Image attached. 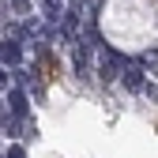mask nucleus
<instances>
[{"label":"nucleus","mask_w":158,"mask_h":158,"mask_svg":"<svg viewBox=\"0 0 158 158\" xmlns=\"http://www.w3.org/2000/svg\"><path fill=\"white\" fill-rule=\"evenodd\" d=\"M102 30L117 49H143L154 34V19L143 0H109L102 11Z\"/></svg>","instance_id":"nucleus-1"},{"label":"nucleus","mask_w":158,"mask_h":158,"mask_svg":"<svg viewBox=\"0 0 158 158\" xmlns=\"http://www.w3.org/2000/svg\"><path fill=\"white\" fill-rule=\"evenodd\" d=\"M11 158H23V151H19V147H15V151H11Z\"/></svg>","instance_id":"nucleus-2"}]
</instances>
